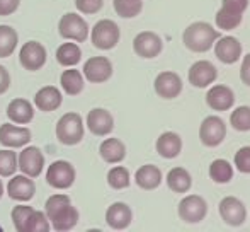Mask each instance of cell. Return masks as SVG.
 Here are the masks:
<instances>
[{"label": "cell", "mask_w": 250, "mask_h": 232, "mask_svg": "<svg viewBox=\"0 0 250 232\" xmlns=\"http://www.w3.org/2000/svg\"><path fill=\"white\" fill-rule=\"evenodd\" d=\"M75 167L68 161H55L46 171V183L56 189H68L75 183Z\"/></svg>", "instance_id": "9c48e42d"}, {"label": "cell", "mask_w": 250, "mask_h": 232, "mask_svg": "<svg viewBox=\"0 0 250 232\" xmlns=\"http://www.w3.org/2000/svg\"><path fill=\"white\" fill-rule=\"evenodd\" d=\"M87 128L96 137H105L114 130V118L104 108H94L87 115Z\"/></svg>", "instance_id": "ac0fdd59"}, {"label": "cell", "mask_w": 250, "mask_h": 232, "mask_svg": "<svg viewBox=\"0 0 250 232\" xmlns=\"http://www.w3.org/2000/svg\"><path fill=\"white\" fill-rule=\"evenodd\" d=\"M63 97L60 89H56L55 86H46L43 89H40L34 96V104H36L38 110L44 111V113H50L55 111L62 106Z\"/></svg>", "instance_id": "d4e9b609"}, {"label": "cell", "mask_w": 250, "mask_h": 232, "mask_svg": "<svg viewBox=\"0 0 250 232\" xmlns=\"http://www.w3.org/2000/svg\"><path fill=\"white\" fill-rule=\"evenodd\" d=\"M44 166V156L38 147L29 145L17 156V169L21 173L29 176V178H38L43 171Z\"/></svg>", "instance_id": "7c38bea8"}, {"label": "cell", "mask_w": 250, "mask_h": 232, "mask_svg": "<svg viewBox=\"0 0 250 232\" xmlns=\"http://www.w3.org/2000/svg\"><path fill=\"white\" fill-rule=\"evenodd\" d=\"M112 7H114L116 14L123 19H133V17L140 16L143 10L142 0H112Z\"/></svg>", "instance_id": "d6a6232c"}, {"label": "cell", "mask_w": 250, "mask_h": 232, "mask_svg": "<svg viewBox=\"0 0 250 232\" xmlns=\"http://www.w3.org/2000/svg\"><path fill=\"white\" fill-rule=\"evenodd\" d=\"M60 84H62L63 91H65L68 96H79L83 91V75L80 70L70 69L65 70L60 77Z\"/></svg>", "instance_id": "f1b7e54d"}, {"label": "cell", "mask_w": 250, "mask_h": 232, "mask_svg": "<svg viewBox=\"0 0 250 232\" xmlns=\"http://www.w3.org/2000/svg\"><path fill=\"white\" fill-rule=\"evenodd\" d=\"M104 5V0H75V7L79 12L87 14V16H92L97 14Z\"/></svg>", "instance_id": "ab89813d"}, {"label": "cell", "mask_w": 250, "mask_h": 232, "mask_svg": "<svg viewBox=\"0 0 250 232\" xmlns=\"http://www.w3.org/2000/svg\"><path fill=\"white\" fill-rule=\"evenodd\" d=\"M208 174L218 185H227L233 179L235 169L227 159H214L213 162L209 164V169H208Z\"/></svg>", "instance_id": "83f0119b"}, {"label": "cell", "mask_w": 250, "mask_h": 232, "mask_svg": "<svg viewBox=\"0 0 250 232\" xmlns=\"http://www.w3.org/2000/svg\"><path fill=\"white\" fill-rule=\"evenodd\" d=\"M240 79L247 87H250V53L242 57V67H240Z\"/></svg>", "instance_id": "7bdbcfd3"}, {"label": "cell", "mask_w": 250, "mask_h": 232, "mask_svg": "<svg viewBox=\"0 0 250 232\" xmlns=\"http://www.w3.org/2000/svg\"><path fill=\"white\" fill-rule=\"evenodd\" d=\"M58 33L65 40H73L77 43H83L89 38V24L82 16L75 12H68L62 16L58 23Z\"/></svg>", "instance_id": "5b68a950"}, {"label": "cell", "mask_w": 250, "mask_h": 232, "mask_svg": "<svg viewBox=\"0 0 250 232\" xmlns=\"http://www.w3.org/2000/svg\"><path fill=\"white\" fill-rule=\"evenodd\" d=\"M242 43L235 36H220L214 41V55L225 65H233L242 57Z\"/></svg>", "instance_id": "5bb4252c"}, {"label": "cell", "mask_w": 250, "mask_h": 232, "mask_svg": "<svg viewBox=\"0 0 250 232\" xmlns=\"http://www.w3.org/2000/svg\"><path fill=\"white\" fill-rule=\"evenodd\" d=\"M249 3L250 0H221V7L235 14H244L249 9Z\"/></svg>", "instance_id": "60d3db41"}, {"label": "cell", "mask_w": 250, "mask_h": 232, "mask_svg": "<svg viewBox=\"0 0 250 232\" xmlns=\"http://www.w3.org/2000/svg\"><path fill=\"white\" fill-rule=\"evenodd\" d=\"M167 186L174 193H188L192 186V176L184 167H172L167 173Z\"/></svg>", "instance_id": "4316f807"}, {"label": "cell", "mask_w": 250, "mask_h": 232, "mask_svg": "<svg viewBox=\"0 0 250 232\" xmlns=\"http://www.w3.org/2000/svg\"><path fill=\"white\" fill-rule=\"evenodd\" d=\"M242 19H244V14H235L220 7V10L214 16V24L221 31H233L242 24Z\"/></svg>", "instance_id": "1f68e13d"}, {"label": "cell", "mask_w": 250, "mask_h": 232, "mask_svg": "<svg viewBox=\"0 0 250 232\" xmlns=\"http://www.w3.org/2000/svg\"><path fill=\"white\" fill-rule=\"evenodd\" d=\"M56 139L63 145H77L83 140V119L79 113H65L56 123Z\"/></svg>", "instance_id": "7a4b0ae2"}, {"label": "cell", "mask_w": 250, "mask_h": 232, "mask_svg": "<svg viewBox=\"0 0 250 232\" xmlns=\"http://www.w3.org/2000/svg\"><path fill=\"white\" fill-rule=\"evenodd\" d=\"M46 48L40 41H27L19 51V62L29 72H36L46 63Z\"/></svg>", "instance_id": "4fadbf2b"}, {"label": "cell", "mask_w": 250, "mask_h": 232, "mask_svg": "<svg viewBox=\"0 0 250 232\" xmlns=\"http://www.w3.org/2000/svg\"><path fill=\"white\" fill-rule=\"evenodd\" d=\"M10 87V73L5 67L0 65V94H5Z\"/></svg>", "instance_id": "ee69618b"}, {"label": "cell", "mask_w": 250, "mask_h": 232, "mask_svg": "<svg viewBox=\"0 0 250 232\" xmlns=\"http://www.w3.org/2000/svg\"><path fill=\"white\" fill-rule=\"evenodd\" d=\"M17 169V154L10 149L0 150V176L10 178Z\"/></svg>", "instance_id": "d590c367"}, {"label": "cell", "mask_w": 250, "mask_h": 232, "mask_svg": "<svg viewBox=\"0 0 250 232\" xmlns=\"http://www.w3.org/2000/svg\"><path fill=\"white\" fill-rule=\"evenodd\" d=\"M7 116L10 121H14L16 125H27L31 119L34 118V108L27 99L22 97H16L9 103L7 106Z\"/></svg>", "instance_id": "cb8c5ba5"}, {"label": "cell", "mask_w": 250, "mask_h": 232, "mask_svg": "<svg viewBox=\"0 0 250 232\" xmlns=\"http://www.w3.org/2000/svg\"><path fill=\"white\" fill-rule=\"evenodd\" d=\"M82 60V51L79 45L75 43H63L56 50V62L62 67H75Z\"/></svg>", "instance_id": "f546056e"}, {"label": "cell", "mask_w": 250, "mask_h": 232, "mask_svg": "<svg viewBox=\"0 0 250 232\" xmlns=\"http://www.w3.org/2000/svg\"><path fill=\"white\" fill-rule=\"evenodd\" d=\"M3 195V185H2V179H0V198H2Z\"/></svg>", "instance_id": "f6af8a7d"}, {"label": "cell", "mask_w": 250, "mask_h": 232, "mask_svg": "<svg viewBox=\"0 0 250 232\" xmlns=\"http://www.w3.org/2000/svg\"><path fill=\"white\" fill-rule=\"evenodd\" d=\"M7 193L16 202H29L36 193V185H34L33 178L26 174L14 176L7 185Z\"/></svg>", "instance_id": "ffe728a7"}, {"label": "cell", "mask_w": 250, "mask_h": 232, "mask_svg": "<svg viewBox=\"0 0 250 232\" xmlns=\"http://www.w3.org/2000/svg\"><path fill=\"white\" fill-rule=\"evenodd\" d=\"M204 99L208 108H211L213 111H228L235 106V93L225 84L211 86Z\"/></svg>", "instance_id": "9a60e30c"}, {"label": "cell", "mask_w": 250, "mask_h": 232, "mask_svg": "<svg viewBox=\"0 0 250 232\" xmlns=\"http://www.w3.org/2000/svg\"><path fill=\"white\" fill-rule=\"evenodd\" d=\"M51 229V224L48 220L46 213L40 212V210H33L26 224V232H48Z\"/></svg>", "instance_id": "8d00e7d4"}, {"label": "cell", "mask_w": 250, "mask_h": 232, "mask_svg": "<svg viewBox=\"0 0 250 232\" xmlns=\"http://www.w3.org/2000/svg\"><path fill=\"white\" fill-rule=\"evenodd\" d=\"M131 220H133V212L128 203H125V202L112 203V205L107 207V210H105V222L114 231L128 229Z\"/></svg>", "instance_id": "d6986e66"}, {"label": "cell", "mask_w": 250, "mask_h": 232, "mask_svg": "<svg viewBox=\"0 0 250 232\" xmlns=\"http://www.w3.org/2000/svg\"><path fill=\"white\" fill-rule=\"evenodd\" d=\"M158 156L164 159H175L182 152V139L175 132H164L155 142Z\"/></svg>", "instance_id": "44dd1931"}, {"label": "cell", "mask_w": 250, "mask_h": 232, "mask_svg": "<svg viewBox=\"0 0 250 232\" xmlns=\"http://www.w3.org/2000/svg\"><path fill=\"white\" fill-rule=\"evenodd\" d=\"M19 43V34L14 27L0 26V58H9L16 51V46Z\"/></svg>", "instance_id": "4dcf8cb0"}, {"label": "cell", "mask_w": 250, "mask_h": 232, "mask_svg": "<svg viewBox=\"0 0 250 232\" xmlns=\"http://www.w3.org/2000/svg\"><path fill=\"white\" fill-rule=\"evenodd\" d=\"M21 0H0V16H10L19 9Z\"/></svg>", "instance_id": "b9f144b4"}, {"label": "cell", "mask_w": 250, "mask_h": 232, "mask_svg": "<svg viewBox=\"0 0 250 232\" xmlns=\"http://www.w3.org/2000/svg\"><path fill=\"white\" fill-rule=\"evenodd\" d=\"M31 142V132L26 126H16L10 123H3L0 126V145L9 149L26 147Z\"/></svg>", "instance_id": "e0dca14e"}, {"label": "cell", "mask_w": 250, "mask_h": 232, "mask_svg": "<svg viewBox=\"0 0 250 232\" xmlns=\"http://www.w3.org/2000/svg\"><path fill=\"white\" fill-rule=\"evenodd\" d=\"M48 220H50L51 227L55 231H60V232L70 231L79 222V210H77L75 207H72V203H68V205H63V207H60L58 210H55V212L48 217Z\"/></svg>", "instance_id": "7402d4cb"}, {"label": "cell", "mask_w": 250, "mask_h": 232, "mask_svg": "<svg viewBox=\"0 0 250 232\" xmlns=\"http://www.w3.org/2000/svg\"><path fill=\"white\" fill-rule=\"evenodd\" d=\"M119 38H121V31L119 26L111 19H101L96 23V26L92 27V34H90V40L92 45L97 50H112L116 45L119 43Z\"/></svg>", "instance_id": "3957f363"}, {"label": "cell", "mask_w": 250, "mask_h": 232, "mask_svg": "<svg viewBox=\"0 0 250 232\" xmlns=\"http://www.w3.org/2000/svg\"><path fill=\"white\" fill-rule=\"evenodd\" d=\"M33 207H27V205H17L12 209L10 212V217H12V224L16 227V231L19 232H26V224L29 215L33 213Z\"/></svg>", "instance_id": "74e56055"}, {"label": "cell", "mask_w": 250, "mask_h": 232, "mask_svg": "<svg viewBox=\"0 0 250 232\" xmlns=\"http://www.w3.org/2000/svg\"><path fill=\"white\" fill-rule=\"evenodd\" d=\"M164 181V176L158 166L155 164H145L142 166L135 174V183L138 188L145 189V191H151V189H157L158 186Z\"/></svg>", "instance_id": "603a6c76"}, {"label": "cell", "mask_w": 250, "mask_h": 232, "mask_svg": "<svg viewBox=\"0 0 250 232\" xmlns=\"http://www.w3.org/2000/svg\"><path fill=\"white\" fill-rule=\"evenodd\" d=\"M218 212H220L221 220L230 227H240L247 220V209H245L244 202L237 196L221 198L220 205H218Z\"/></svg>", "instance_id": "52a82bcc"}, {"label": "cell", "mask_w": 250, "mask_h": 232, "mask_svg": "<svg viewBox=\"0 0 250 232\" xmlns=\"http://www.w3.org/2000/svg\"><path fill=\"white\" fill-rule=\"evenodd\" d=\"M107 185L112 189H125L131 185V176L125 166H116L107 173Z\"/></svg>", "instance_id": "836d02e7"}, {"label": "cell", "mask_w": 250, "mask_h": 232, "mask_svg": "<svg viewBox=\"0 0 250 232\" xmlns=\"http://www.w3.org/2000/svg\"><path fill=\"white\" fill-rule=\"evenodd\" d=\"M0 232H2V227H0Z\"/></svg>", "instance_id": "bcb514c9"}, {"label": "cell", "mask_w": 250, "mask_h": 232, "mask_svg": "<svg viewBox=\"0 0 250 232\" xmlns=\"http://www.w3.org/2000/svg\"><path fill=\"white\" fill-rule=\"evenodd\" d=\"M179 219L186 224H199L208 215V203L199 195H186L177 207Z\"/></svg>", "instance_id": "8992f818"}, {"label": "cell", "mask_w": 250, "mask_h": 232, "mask_svg": "<svg viewBox=\"0 0 250 232\" xmlns=\"http://www.w3.org/2000/svg\"><path fill=\"white\" fill-rule=\"evenodd\" d=\"M99 154L107 164H119L126 157V145L119 139H105L99 147Z\"/></svg>", "instance_id": "484cf974"}, {"label": "cell", "mask_w": 250, "mask_h": 232, "mask_svg": "<svg viewBox=\"0 0 250 232\" xmlns=\"http://www.w3.org/2000/svg\"><path fill=\"white\" fill-rule=\"evenodd\" d=\"M83 75L89 82L102 84L111 79L112 75V63L105 57H90L83 63Z\"/></svg>", "instance_id": "2e32d148"}, {"label": "cell", "mask_w": 250, "mask_h": 232, "mask_svg": "<svg viewBox=\"0 0 250 232\" xmlns=\"http://www.w3.org/2000/svg\"><path fill=\"white\" fill-rule=\"evenodd\" d=\"M153 89L162 99H175L181 96L182 89H184V82H182L181 75L172 70H164L155 77Z\"/></svg>", "instance_id": "ba28073f"}, {"label": "cell", "mask_w": 250, "mask_h": 232, "mask_svg": "<svg viewBox=\"0 0 250 232\" xmlns=\"http://www.w3.org/2000/svg\"><path fill=\"white\" fill-rule=\"evenodd\" d=\"M189 84L196 89H204L214 84L218 79V69L209 62V60H198L191 65L188 72Z\"/></svg>", "instance_id": "8fae6325"}, {"label": "cell", "mask_w": 250, "mask_h": 232, "mask_svg": "<svg viewBox=\"0 0 250 232\" xmlns=\"http://www.w3.org/2000/svg\"><path fill=\"white\" fill-rule=\"evenodd\" d=\"M230 125L237 132H250V106H238L231 111Z\"/></svg>", "instance_id": "e575fe53"}, {"label": "cell", "mask_w": 250, "mask_h": 232, "mask_svg": "<svg viewBox=\"0 0 250 232\" xmlns=\"http://www.w3.org/2000/svg\"><path fill=\"white\" fill-rule=\"evenodd\" d=\"M220 38V31L214 29L213 24L196 21L189 24L182 33V43L192 53H206L214 46V41Z\"/></svg>", "instance_id": "6da1fadb"}, {"label": "cell", "mask_w": 250, "mask_h": 232, "mask_svg": "<svg viewBox=\"0 0 250 232\" xmlns=\"http://www.w3.org/2000/svg\"><path fill=\"white\" fill-rule=\"evenodd\" d=\"M164 50V41L153 31H142L133 40V51L142 58H155Z\"/></svg>", "instance_id": "30bf717a"}, {"label": "cell", "mask_w": 250, "mask_h": 232, "mask_svg": "<svg viewBox=\"0 0 250 232\" xmlns=\"http://www.w3.org/2000/svg\"><path fill=\"white\" fill-rule=\"evenodd\" d=\"M233 166L237 167L238 173L250 174V145L240 147V149L235 152Z\"/></svg>", "instance_id": "f35d334b"}, {"label": "cell", "mask_w": 250, "mask_h": 232, "mask_svg": "<svg viewBox=\"0 0 250 232\" xmlns=\"http://www.w3.org/2000/svg\"><path fill=\"white\" fill-rule=\"evenodd\" d=\"M227 139V123L221 116L209 115L199 126V140L204 147H218Z\"/></svg>", "instance_id": "277c9868"}]
</instances>
